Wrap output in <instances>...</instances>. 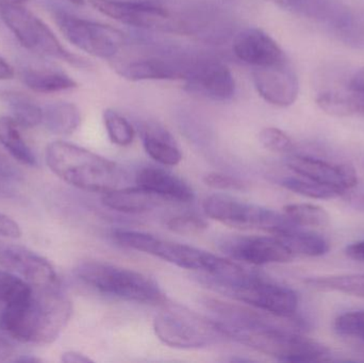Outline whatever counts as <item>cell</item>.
<instances>
[{
  "instance_id": "cell-30",
  "label": "cell",
  "mask_w": 364,
  "mask_h": 363,
  "mask_svg": "<svg viewBox=\"0 0 364 363\" xmlns=\"http://www.w3.org/2000/svg\"><path fill=\"white\" fill-rule=\"evenodd\" d=\"M306 283L314 289L341 292L348 296L364 298V274L314 277L307 279Z\"/></svg>"
},
{
  "instance_id": "cell-26",
  "label": "cell",
  "mask_w": 364,
  "mask_h": 363,
  "mask_svg": "<svg viewBox=\"0 0 364 363\" xmlns=\"http://www.w3.org/2000/svg\"><path fill=\"white\" fill-rule=\"evenodd\" d=\"M327 91L316 98V104L321 110L331 117H348L364 114V95L350 91Z\"/></svg>"
},
{
  "instance_id": "cell-25",
  "label": "cell",
  "mask_w": 364,
  "mask_h": 363,
  "mask_svg": "<svg viewBox=\"0 0 364 363\" xmlns=\"http://www.w3.org/2000/svg\"><path fill=\"white\" fill-rule=\"evenodd\" d=\"M275 237L280 239L294 255L320 257L329 251V243L324 237L304 229L301 226H295L284 234Z\"/></svg>"
},
{
  "instance_id": "cell-18",
  "label": "cell",
  "mask_w": 364,
  "mask_h": 363,
  "mask_svg": "<svg viewBox=\"0 0 364 363\" xmlns=\"http://www.w3.org/2000/svg\"><path fill=\"white\" fill-rule=\"evenodd\" d=\"M232 53L252 68L275 65L288 60L282 47L271 36L259 28L250 27L235 34Z\"/></svg>"
},
{
  "instance_id": "cell-15",
  "label": "cell",
  "mask_w": 364,
  "mask_h": 363,
  "mask_svg": "<svg viewBox=\"0 0 364 363\" xmlns=\"http://www.w3.org/2000/svg\"><path fill=\"white\" fill-rule=\"evenodd\" d=\"M220 249L231 259L252 266L287 264L295 255L277 237L237 236L220 241Z\"/></svg>"
},
{
  "instance_id": "cell-21",
  "label": "cell",
  "mask_w": 364,
  "mask_h": 363,
  "mask_svg": "<svg viewBox=\"0 0 364 363\" xmlns=\"http://www.w3.org/2000/svg\"><path fill=\"white\" fill-rule=\"evenodd\" d=\"M102 204L107 208L123 213H143L153 210L164 202V198L142 188H125L102 194Z\"/></svg>"
},
{
  "instance_id": "cell-24",
  "label": "cell",
  "mask_w": 364,
  "mask_h": 363,
  "mask_svg": "<svg viewBox=\"0 0 364 363\" xmlns=\"http://www.w3.org/2000/svg\"><path fill=\"white\" fill-rule=\"evenodd\" d=\"M327 25L342 42L357 48H364V13L361 11L341 4Z\"/></svg>"
},
{
  "instance_id": "cell-35",
  "label": "cell",
  "mask_w": 364,
  "mask_h": 363,
  "mask_svg": "<svg viewBox=\"0 0 364 363\" xmlns=\"http://www.w3.org/2000/svg\"><path fill=\"white\" fill-rule=\"evenodd\" d=\"M32 287L9 271L0 270V303L11 304L29 296Z\"/></svg>"
},
{
  "instance_id": "cell-1",
  "label": "cell",
  "mask_w": 364,
  "mask_h": 363,
  "mask_svg": "<svg viewBox=\"0 0 364 363\" xmlns=\"http://www.w3.org/2000/svg\"><path fill=\"white\" fill-rule=\"evenodd\" d=\"M73 315L72 302L60 288H32L23 300L4 305L0 330L21 342L50 345Z\"/></svg>"
},
{
  "instance_id": "cell-2",
  "label": "cell",
  "mask_w": 364,
  "mask_h": 363,
  "mask_svg": "<svg viewBox=\"0 0 364 363\" xmlns=\"http://www.w3.org/2000/svg\"><path fill=\"white\" fill-rule=\"evenodd\" d=\"M200 55L136 33L134 40L128 38L125 47L111 61L119 76L134 82L183 81Z\"/></svg>"
},
{
  "instance_id": "cell-17",
  "label": "cell",
  "mask_w": 364,
  "mask_h": 363,
  "mask_svg": "<svg viewBox=\"0 0 364 363\" xmlns=\"http://www.w3.org/2000/svg\"><path fill=\"white\" fill-rule=\"evenodd\" d=\"M252 81L259 96L272 106L287 108L292 106L299 96V78L289 60L254 68Z\"/></svg>"
},
{
  "instance_id": "cell-48",
  "label": "cell",
  "mask_w": 364,
  "mask_h": 363,
  "mask_svg": "<svg viewBox=\"0 0 364 363\" xmlns=\"http://www.w3.org/2000/svg\"><path fill=\"white\" fill-rule=\"evenodd\" d=\"M13 362H42L43 360L40 359V358H36V357H31L30 355L27 356H21V357L15 358V359H13Z\"/></svg>"
},
{
  "instance_id": "cell-29",
  "label": "cell",
  "mask_w": 364,
  "mask_h": 363,
  "mask_svg": "<svg viewBox=\"0 0 364 363\" xmlns=\"http://www.w3.org/2000/svg\"><path fill=\"white\" fill-rule=\"evenodd\" d=\"M284 10L324 21L331 17L339 2L336 0H265Z\"/></svg>"
},
{
  "instance_id": "cell-10",
  "label": "cell",
  "mask_w": 364,
  "mask_h": 363,
  "mask_svg": "<svg viewBox=\"0 0 364 363\" xmlns=\"http://www.w3.org/2000/svg\"><path fill=\"white\" fill-rule=\"evenodd\" d=\"M205 215L230 227L244 230H262L280 236L295 224L284 213L257 205L248 204L224 194L208 196L203 204Z\"/></svg>"
},
{
  "instance_id": "cell-45",
  "label": "cell",
  "mask_w": 364,
  "mask_h": 363,
  "mask_svg": "<svg viewBox=\"0 0 364 363\" xmlns=\"http://www.w3.org/2000/svg\"><path fill=\"white\" fill-rule=\"evenodd\" d=\"M350 90L364 95V67L353 76L350 82Z\"/></svg>"
},
{
  "instance_id": "cell-50",
  "label": "cell",
  "mask_w": 364,
  "mask_h": 363,
  "mask_svg": "<svg viewBox=\"0 0 364 363\" xmlns=\"http://www.w3.org/2000/svg\"><path fill=\"white\" fill-rule=\"evenodd\" d=\"M66 1L74 4V6H83L85 4V0H66Z\"/></svg>"
},
{
  "instance_id": "cell-49",
  "label": "cell",
  "mask_w": 364,
  "mask_h": 363,
  "mask_svg": "<svg viewBox=\"0 0 364 363\" xmlns=\"http://www.w3.org/2000/svg\"><path fill=\"white\" fill-rule=\"evenodd\" d=\"M10 194V190L6 189L2 183H0V198L8 197Z\"/></svg>"
},
{
  "instance_id": "cell-3",
  "label": "cell",
  "mask_w": 364,
  "mask_h": 363,
  "mask_svg": "<svg viewBox=\"0 0 364 363\" xmlns=\"http://www.w3.org/2000/svg\"><path fill=\"white\" fill-rule=\"evenodd\" d=\"M45 159L53 174L85 191L105 194L124 180L123 170L115 162L64 141L50 143Z\"/></svg>"
},
{
  "instance_id": "cell-23",
  "label": "cell",
  "mask_w": 364,
  "mask_h": 363,
  "mask_svg": "<svg viewBox=\"0 0 364 363\" xmlns=\"http://www.w3.org/2000/svg\"><path fill=\"white\" fill-rule=\"evenodd\" d=\"M81 112L73 102H58L43 108L42 125L55 136H70L80 127Z\"/></svg>"
},
{
  "instance_id": "cell-12",
  "label": "cell",
  "mask_w": 364,
  "mask_h": 363,
  "mask_svg": "<svg viewBox=\"0 0 364 363\" xmlns=\"http://www.w3.org/2000/svg\"><path fill=\"white\" fill-rule=\"evenodd\" d=\"M216 291L250 307L279 317H293L299 308V296L292 289L252 272Z\"/></svg>"
},
{
  "instance_id": "cell-43",
  "label": "cell",
  "mask_w": 364,
  "mask_h": 363,
  "mask_svg": "<svg viewBox=\"0 0 364 363\" xmlns=\"http://www.w3.org/2000/svg\"><path fill=\"white\" fill-rule=\"evenodd\" d=\"M15 356V349L10 341L0 336V362H12V357Z\"/></svg>"
},
{
  "instance_id": "cell-38",
  "label": "cell",
  "mask_w": 364,
  "mask_h": 363,
  "mask_svg": "<svg viewBox=\"0 0 364 363\" xmlns=\"http://www.w3.org/2000/svg\"><path fill=\"white\" fill-rule=\"evenodd\" d=\"M208 187L223 191H245L247 185L241 179L220 173H209L203 177Z\"/></svg>"
},
{
  "instance_id": "cell-31",
  "label": "cell",
  "mask_w": 364,
  "mask_h": 363,
  "mask_svg": "<svg viewBox=\"0 0 364 363\" xmlns=\"http://www.w3.org/2000/svg\"><path fill=\"white\" fill-rule=\"evenodd\" d=\"M280 183L289 191L312 198V200H335V198L343 196L341 192L333 189V188L321 185V183L310 180L305 177L299 176V175L286 177V178L282 179Z\"/></svg>"
},
{
  "instance_id": "cell-7",
  "label": "cell",
  "mask_w": 364,
  "mask_h": 363,
  "mask_svg": "<svg viewBox=\"0 0 364 363\" xmlns=\"http://www.w3.org/2000/svg\"><path fill=\"white\" fill-rule=\"evenodd\" d=\"M79 281L95 291L139 304H162L166 298L158 283L146 275L100 261H85L75 269Z\"/></svg>"
},
{
  "instance_id": "cell-40",
  "label": "cell",
  "mask_w": 364,
  "mask_h": 363,
  "mask_svg": "<svg viewBox=\"0 0 364 363\" xmlns=\"http://www.w3.org/2000/svg\"><path fill=\"white\" fill-rule=\"evenodd\" d=\"M19 177L18 170L0 153V178L17 179Z\"/></svg>"
},
{
  "instance_id": "cell-42",
  "label": "cell",
  "mask_w": 364,
  "mask_h": 363,
  "mask_svg": "<svg viewBox=\"0 0 364 363\" xmlns=\"http://www.w3.org/2000/svg\"><path fill=\"white\" fill-rule=\"evenodd\" d=\"M348 202L354 207L355 209L364 212V189L356 190V187L346 194Z\"/></svg>"
},
{
  "instance_id": "cell-37",
  "label": "cell",
  "mask_w": 364,
  "mask_h": 363,
  "mask_svg": "<svg viewBox=\"0 0 364 363\" xmlns=\"http://www.w3.org/2000/svg\"><path fill=\"white\" fill-rule=\"evenodd\" d=\"M166 226L171 232L183 236H194L201 234L208 228V223L198 215L193 213H184L171 217L166 222Z\"/></svg>"
},
{
  "instance_id": "cell-44",
  "label": "cell",
  "mask_w": 364,
  "mask_h": 363,
  "mask_svg": "<svg viewBox=\"0 0 364 363\" xmlns=\"http://www.w3.org/2000/svg\"><path fill=\"white\" fill-rule=\"evenodd\" d=\"M62 362L65 363H89L93 362L91 358L87 356L83 355V354L78 353V352H66L62 355Z\"/></svg>"
},
{
  "instance_id": "cell-19",
  "label": "cell",
  "mask_w": 364,
  "mask_h": 363,
  "mask_svg": "<svg viewBox=\"0 0 364 363\" xmlns=\"http://www.w3.org/2000/svg\"><path fill=\"white\" fill-rule=\"evenodd\" d=\"M138 187L171 202H190L194 200L192 188L181 177L156 166L139 170L136 176Z\"/></svg>"
},
{
  "instance_id": "cell-8",
  "label": "cell",
  "mask_w": 364,
  "mask_h": 363,
  "mask_svg": "<svg viewBox=\"0 0 364 363\" xmlns=\"http://www.w3.org/2000/svg\"><path fill=\"white\" fill-rule=\"evenodd\" d=\"M0 17L19 44L27 50L60 60L81 70H90L93 66L89 60L68 50L53 30L23 4L0 9Z\"/></svg>"
},
{
  "instance_id": "cell-27",
  "label": "cell",
  "mask_w": 364,
  "mask_h": 363,
  "mask_svg": "<svg viewBox=\"0 0 364 363\" xmlns=\"http://www.w3.org/2000/svg\"><path fill=\"white\" fill-rule=\"evenodd\" d=\"M19 126L10 117H0V144L23 166H36V155L19 132Z\"/></svg>"
},
{
  "instance_id": "cell-47",
  "label": "cell",
  "mask_w": 364,
  "mask_h": 363,
  "mask_svg": "<svg viewBox=\"0 0 364 363\" xmlns=\"http://www.w3.org/2000/svg\"><path fill=\"white\" fill-rule=\"evenodd\" d=\"M29 0H0V9L6 8L9 6H16V4H23Z\"/></svg>"
},
{
  "instance_id": "cell-32",
  "label": "cell",
  "mask_w": 364,
  "mask_h": 363,
  "mask_svg": "<svg viewBox=\"0 0 364 363\" xmlns=\"http://www.w3.org/2000/svg\"><path fill=\"white\" fill-rule=\"evenodd\" d=\"M284 215L301 227H326L328 213L322 207L311 204H291L284 208Z\"/></svg>"
},
{
  "instance_id": "cell-20",
  "label": "cell",
  "mask_w": 364,
  "mask_h": 363,
  "mask_svg": "<svg viewBox=\"0 0 364 363\" xmlns=\"http://www.w3.org/2000/svg\"><path fill=\"white\" fill-rule=\"evenodd\" d=\"M143 146L149 157L164 166L181 163L182 153L174 136L157 121H143L140 126Z\"/></svg>"
},
{
  "instance_id": "cell-13",
  "label": "cell",
  "mask_w": 364,
  "mask_h": 363,
  "mask_svg": "<svg viewBox=\"0 0 364 363\" xmlns=\"http://www.w3.org/2000/svg\"><path fill=\"white\" fill-rule=\"evenodd\" d=\"M183 82L188 93L213 102H229L237 91L230 68L224 62L205 55L199 57Z\"/></svg>"
},
{
  "instance_id": "cell-6",
  "label": "cell",
  "mask_w": 364,
  "mask_h": 363,
  "mask_svg": "<svg viewBox=\"0 0 364 363\" xmlns=\"http://www.w3.org/2000/svg\"><path fill=\"white\" fill-rule=\"evenodd\" d=\"M232 339L259 353L291 363L331 362V352L324 345L301 336V332L282 326H256L222 330Z\"/></svg>"
},
{
  "instance_id": "cell-39",
  "label": "cell",
  "mask_w": 364,
  "mask_h": 363,
  "mask_svg": "<svg viewBox=\"0 0 364 363\" xmlns=\"http://www.w3.org/2000/svg\"><path fill=\"white\" fill-rule=\"evenodd\" d=\"M21 236L18 224L8 215L0 212V237L9 239H17Z\"/></svg>"
},
{
  "instance_id": "cell-22",
  "label": "cell",
  "mask_w": 364,
  "mask_h": 363,
  "mask_svg": "<svg viewBox=\"0 0 364 363\" xmlns=\"http://www.w3.org/2000/svg\"><path fill=\"white\" fill-rule=\"evenodd\" d=\"M19 77L34 93H60L78 87V83L70 75L55 68L26 67L21 70Z\"/></svg>"
},
{
  "instance_id": "cell-36",
  "label": "cell",
  "mask_w": 364,
  "mask_h": 363,
  "mask_svg": "<svg viewBox=\"0 0 364 363\" xmlns=\"http://www.w3.org/2000/svg\"><path fill=\"white\" fill-rule=\"evenodd\" d=\"M259 141L264 148L273 153H291L294 151V143L290 136L278 128H263L259 134Z\"/></svg>"
},
{
  "instance_id": "cell-28",
  "label": "cell",
  "mask_w": 364,
  "mask_h": 363,
  "mask_svg": "<svg viewBox=\"0 0 364 363\" xmlns=\"http://www.w3.org/2000/svg\"><path fill=\"white\" fill-rule=\"evenodd\" d=\"M2 97L19 127L34 128L42 125L43 108L31 98L15 92L4 93Z\"/></svg>"
},
{
  "instance_id": "cell-34",
  "label": "cell",
  "mask_w": 364,
  "mask_h": 363,
  "mask_svg": "<svg viewBox=\"0 0 364 363\" xmlns=\"http://www.w3.org/2000/svg\"><path fill=\"white\" fill-rule=\"evenodd\" d=\"M335 330L339 336L364 349V311H350L339 315L335 321Z\"/></svg>"
},
{
  "instance_id": "cell-9",
  "label": "cell",
  "mask_w": 364,
  "mask_h": 363,
  "mask_svg": "<svg viewBox=\"0 0 364 363\" xmlns=\"http://www.w3.org/2000/svg\"><path fill=\"white\" fill-rule=\"evenodd\" d=\"M156 336L174 349L197 350L226 338L213 320L178 304H166L154 320Z\"/></svg>"
},
{
  "instance_id": "cell-41",
  "label": "cell",
  "mask_w": 364,
  "mask_h": 363,
  "mask_svg": "<svg viewBox=\"0 0 364 363\" xmlns=\"http://www.w3.org/2000/svg\"><path fill=\"white\" fill-rule=\"evenodd\" d=\"M346 256L356 261L364 262V240L348 245L346 249Z\"/></svg>"
},
{
  "instance_id": "cell-14",
  "label": "cell",
  "mask_w": 364,
  "mask_h": 363,
  "mask_svg": "<svg viewBox=\"0 0 364 363\" xmlns=\"http://www.w3.org/2000/svg\"><path fill=\"white\" fill-rule=\"evenodd\" d=\"M0 266L33 288H60L53 264L36 251L0 240Z\"/></svg>"
},
{
  "instance_id": "cell-33",
  "label": "cell",
  "mask_w": 364,
  "mask_h": 363,
  "mask_svg": "<svg viewBox=\"0 0 364 363\" xmlns=\"http://www.w3.org/2000/svg\"><path fill=\"white\" fill-rule=\"evenodd\" d=\"M105 128L113 144L129 146L134 142L136 130L129 121L114 109H106L102 114Z\"/></svg>"
},
{
  "instance_id": "cell-4",
  "label": "cell",
  "mask_w": 364,
  "mask_h": 363,
  "mask_svg": "<svg viewBox=\"0 0 364 363\" xmlns=\"http://www.w3.org/2000/svg\"><path fill=\"white\" fill-rule=\"evenodd\" d=\"M105 16L145 32L199 36L201 15L178 12L159 0H89Z\"/></svg>"
},
{
  "instance_id": "cell-11",
  "label": "cell",
  "mask_w": 364,
  "mask_h": 363,
  "mask_svg": "<svg viewBox=\"0 0 364 363\" xmlns=\"http://www.w3.org/2000/svg\"><path fill=\"white\" fill-rule=\"evenodd\" d=\"M55 23L66 40L93 57L113 60L127 43L122 30L64 11H57Z\"/></svg>"
},
{
  "instance_id": "cell-5",
  "label": "cell",
  "mask_w": 364,
  "mask_h": 363,
  "mask_svg": "<svg viewBox=\"0 0 364 363\" xmlns=\"http://www.w3.org/2000/svg\"><path fill=\"white\" fill-rule=\"evenodd\" d=\"M113 240L134 251L149 254L186 270L197 271L215 278H227L240 270L239 264L190 245L164 240L134 230L115 229Z\"/></svg>"
},
{
  "instance_id": "cell-46",
  "label": "cell",
  "mask_w": 364,
  "mask_h": 363,
  "mask_svg": "<svg viewBox=\"0 0 364 363\" xmlns=\"http://www.w3.org/2000/svg\"><path fill=\"white\" fill-rule=\"evenodd\" d=\"M15 76L14 68L0 57V81L11 80Z\"/></svg>"
},
{
  "instance_id": "cell-16",
  "label": "cell",
  "mask_w": 364,
  "mask_h": 363,
  "mask_svg": "<svg viewBox=\"0 0 364 363\" xmlns=\"http://www.w3.org/2000/svg\"><path fill=\"white\" fill-rule=\"evenodd\" d=\"M287 166L295 175L333 188L343 196L358 185L356 170L348 163H339L306 153H293L287 159Z\"/></svg>"
}]
</instances>
